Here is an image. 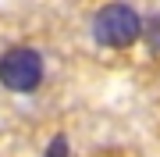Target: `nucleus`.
<instances>
[{"label":"nucleus","mask_w":160,"mask_h":157,"mask_svg":"<svg viewBox=\"0 0 160 157\" xmlns=\"http://www.w3.org/2000/svg\"><path fill=\"white\" fill-rule=\"evenodd\" d=\"M46 157H68V139L64 136H53V143L46 146Z\"/></svg>","instance_id":"3"},{"label":"nucleus","mask_w":160,"mask_h":157,"mask_svg":"<svg viewBox=\"0 0 160 157\" xmlns=\"http://www.w3.org/2000/svg\"><path fill=\"white\" fill-rule=\"evenodd\" d=\"M142 32H146L142 18L132 11L128 4H107V7L96 11V18H92V36H96L100 47H114V50L132 47Z\"/></svg>","instance_id":"1"},{"label":"nucleus","mask_w":160,"mask_h":157,"mask_svg":"<svg viewBox=\"0 0 160 157\" xmlns=\"http://www.w3.org/2000/svg\"><path fill=\"white\" fill-rule=\"evenodd\" d=\"M0 82L11 93H32L43 82V57L32 47H11L0 57Z\"/></svg>","instance_id":"2"}]
</instances>
